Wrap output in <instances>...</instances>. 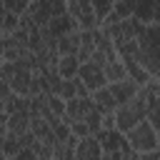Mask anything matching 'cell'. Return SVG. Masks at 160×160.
<instances>
[{"label": "cell", "instance_id": "6da1fadb", "mask_svg": "<svg viewBox=\"0 0 160 160\" xmlns=\"http://www.w3.org/2000/svg\"><path fill=\"white\" fill-rule=\"evenodd\" d=\"M135 40H138V50L132 58L148 70L150 78H155L160 72V25H155V22L142 25V30Z\"/></svg>", "mask_w": 160, "mask_h": 160}, {"label": "cell", "instance_id": "7a4b0ae2", "mask_svg": "<svg viewBox=\"0 0 160 160\" xmlns=\"http://www.w3.org/2000/svg\"><path fill=\"white\" fill-rule=\"evenodd\" d=\"M145 112H148V98H145V90L140 88V92H138L132 100H128V102L118 105V110H115L118 130L125 135L128 130H132L138 122H142V120H145Z\"/></svg>", "mask_w": 160, "mask_h": 160}, {"label": "cell", "instance_id": "3957f363", "mask_svg": "<svg viewBox=\"0 0 160 160\" xmlns=\"http://www.w3.org/2000/svg\"><path fill=\"white\" fill-rule=\"evenodd\" d=\"M125 140H128V145H130L135 152L160 150V138H158L155 128H152L148 120H142V122H138L132 130H128V132H125Z\"/></svg>", "mask_w": 160, "mask_h": 160}, {"label": "cell", "instance_id": "277c9868", "mask_svg": "<svg viewBox=\"0 0 160 160\" xmlns=\"http://www.w3.org/2000/svg\"><path fill=\"white\" fill-rule=\"evenodd\" d=\"M102 30L110 35V40H112V45H115V50H118L120 45H125V42H130V40H135V38L140 35L142 22L135 20V18H128V20H118V22L102 25Z\"/></svg>", "mask_w": 160, "mask_h": 160}, {"label": "cell", "instance_id": "5b68a950", "mask_svg": "<svg viewBox=\"0 0 160 160\" xmlns=\"http://www.w3.org/2000/svg\"><path fill=\"white\" fill-rule=\"evenodd\" d=\"M90 110H95L92 98H72V100H65V115H62V120L68 125L70 122H78V120H85Z\"/></svg>", "mask_w": 160, "mask_h": 160}, {"label": "cell", "instance_id": "8992f818", "mask_svg": "<svg viewBox=\"0 0 160 160\" xmlns=\"http://www.w3.org/2000/svg\"><path fill=\"white\" fill-rule=\"evenodd\" d=\"M78 78L85 82V88H88L90 92H95V90H100V88L108 85L102 68H98V65H92V62H82L80 70H78Z\"/></svg>", "mask_w": 160, "mask_h": 160}, {"label": "cell", "instance_id": "52a82bcc", "mask_svg": "<svg viewBox=\"0 0 160 160\" xmlns=\"http://www.w3.org/2000/svg\"><path fill=\"white\" fill-rule=\"evenodd\" d=\"M100 158H102V148H100V140L95 135H88V138L78 140L75 160H100Z\"/></svg>", "mask_w": 160, "mask_h": 160}, {"label": "cell", "instance_id": "ba28073f", "mask_svg": "<svg viewBox=\"0 0 160 160\" xmlns=\"http://www.w3.org/2000/svg\"><path fill=\"white\" fill-rule=\"evenodd\" d=\"M108 88H110L112 98L118 100V105H122V102L132 100V98L140 92V85H138L135 80H130V78H125V80H118V82H110Z\"/></svg>", "mask_w": 160, "mask_h": 160}, {"label": "cell", "instance_id": "9c48e42d", "mask_svg": "<svg viewBox=\"0 0 160 160\" xmlns=\"http://www.w3.org/2000/svg\"><path fill=\"white\" fill-rule=\"evenodd\" d=\"M28 15L32 18L35 28H48L52 20V10H50V0H32L28 8Z\"/></svg>", "mask_w": 160, "mask_h": 160}, {"label": "cell", "instance_id": "30bf717a", "mask_svg": "<svg viewBox=\"0 0 160 160\" xmlns=\"http://www.w3.org/2000/svg\"><path fill=\"white\" fill-rule=\"evenodd\" d=\"M95 138L100 140L102 152H115V150H120V148L125 145V135H122L120 130H100Z\"/></svg>", "mask_w": 160, "mask_h": 160}, {"label": "cell", "instance_id": "8fae6325", "mask_svg": "<svg viewBox=\"0 0 160 160\" xmlns=\"http://www.w3.org/2000/svg\"><path fill=\"white\" fill-rule=\"evenodd\" d=\"M120 60L125 62L128 78H130V80H135V82H138L140 88H145V85H148V82L152 80V78L148 75V70H145V68H142V65H140V62H138V60H135L132 55H128V58H120Z\"/></svg>", "mask_w": 160, "mask_h": 160}, {"label": "cell", "instance_id": "7c38bea8", "mask_svg": "<svg viewBox=\"0 0 160 160\" xmlns=\"http://www.w3.org/2000/svg\"><path fill=\"white\" fill-rule=\"evenodd\" d=\"M90 98H92V102H95V108L105 115V112H115L118 110V100L112 98V92H110V88L105 85V88H100V90H95V92H90Z\"/></svg>", "mask_w": 160, "mask_h": 160}, {"label": "cell", "instance_id": "4fadbf2b", "mask_svg": "<svg viewBox=\"0 0 160 160\" xmlns=\"http://www.w3.org/2000/svg\"><path fill=\"white\" fill-rule=\"evenodd\" d=\"M30 132V112H12L8 115V135L10 138H20Z\"/></svg>", "mask_w": 160, "mask_h": 160}, {"label": "cell", "instance_id": "5bb4252c", "mask_svg": "<svg viewBox=\"0 0 160 160\" xmlns=\"http://www.w3.org/2000/svg\"><path fill=\"white\" fill-rule=\"evenodd\" d=\"M48 30L55 35V38H62V35H70V32H78V22L70 18V15H60V18H52Z\"/></svg>", "mask_w": 160, "mask_h": 160}, {"label": "cell", "instance_id": "9a60e30c", "mask_svg": "<svg viewBox=\"0 0 160 160\" xmlns=\"http://www.w3.org/2000/svg\"><path fill=\"white\" fill-rule=\"evenodd\" d=\"M75 148H78L75 135H70L68 140H58L52 145V160H75Z\"/></svg>", "mask_w": 160, "mask_h": 160}, {"label": "cell", "instance_id": "2e32d148", "mask_svg": "<svg viewBox=\"0 0 160 160\" xmlns=\"http://www.w3.org/2000/svg\"><path fill=\"white\" fill-rule=\"evenodd\" d=\"M78 70H80L78 55H60V60H58V75H60L62 80L78 78Z\"/></svg>", "mask_w": 160, "mask_h": 160}, {"label": "cell", "instance_id": "e0dca14e", "mask_svg": "<svg viewBox=\"0 0 160 160\" xmlns=\"http://www.w3.org/2000/svg\"><path fill=\"white\" fill-rule=\"evenodd\" d=\"M102 72H105V80H108V85H110V82H118V80H125V78H128L125 62H122L120 58H110V60L105 62Z\"/></svg>", "mask_w": 160, "mask_h": 160}, {"label": "cell", "instance_id": "ac0fdd59", "mask_svg": "<svg viewBox=\"0 0 160 160\" xmlns=\"http://www.w3.org/2000/svg\"><path fill=\"white\" fill-rule=\"evenodd\" d=\"M78 48H80V30L58 38V55H78Z\"/></svg>", "mask_w": 160, "mask_h": 160}, {"label": "cell", "instance_id": "d6986e66", "mask_svg": "<svg viewBox=\"0 0 160 160\" xmlns=\"http://www.w3.org/2000/svg\"><path fill=\"white\" fill-rule=\"evenodd\" d=\"M155 5L158 0H135V20H140L142 25H150L155 15Z\"/></svg>", "mask_w": 160, "mask_h": 160}, {"label": "cell", "instance_id": "ffe728a7", "mask_svg": "<svg viewBox=\"0 0 160 160\" xmlns=\"http://www.w3.org/2000/svg\"><path fill=\"white\" fill-rule=\"evenodd\" d=\"M90 12H95L90 0H68V15L72 20H80L82 15H90Z\"/></svg>", "mask_w": 160, "mask_h": 160}, {"label": "cell", "instance_id": "44dd1931", "mask_svg": "<svg viewBox=\"0 0 160 160\" xmlns=\"http://www.w3.org/2000/svg\"><path fill=\"white\" fill-rule=\"evenodd\" d=\"M112 12L120 18V20H128V18H135V0H118Z\"/></svg>", "mask_w": 160, "mask_h": 160}, {"label": "cell", "instance_id": "7402d4cb", "mask_svg": "<svg viewBox=\"0 0 160 160\" xmlns=\"http://www.w3.org/2000/svg\"><path fill=\"white\" fill-rule=\"evenodd\" d=\"M90 2H92V10H95V15H98V20L102 25V20L112 12V8H115L118 0H90Z\"/></svg>", "mask_w": 160, "mask_h": 160}, {"label": "cell", "instance_id": "603a6c76", "mask_svg": "<svg viewBox=\"0 0 160 160\" xmlns=\"http://www.w3.org/2000/svg\"><path fill=\"white\" fill-rule=\"evenodd\" d=\"M32 0H2L5 12H15V15H25Z\"/></svg>", "mask_w": 160, "mask_h": 160}, {"label": "cell", "instance_id": "cb8c5ba5", "mask_svg": "<svg viewBox=\"0 0 160 160\" xmlns=\"http://www.w3.org/2000/svg\"><path fill=\"white\" fill-rule=\"evenodd\" d=\"M85 122H88V128H90V132L92 135H98L100 130H102V112L95 108V110H90L88 112V118H85Z\"/></svg>", "mask_w": 160, "mask_h": 160}, {"label": "cell", "instance_id": "d4e9b609", "mask_svg": "<svg viewBox=\"0 0 160 160\" xmlns=\"http://www.w3.org/2000/svg\"><path fill=\"white\" fill-rule=\"evenodd\" d=\"M0 150H2V155H5V158H15V155H18L22 148H20L18 138H10V135H8V138L0 142Z\"/></svg>", "mask_w": 160, "mask_h": 160}, {"label": "cell", "instance_id": "484cf974", "mask_svg": "<svg viewBox=\"0 0 160 160\" xmlns=\"http://www.w3.org/2000/svg\"><path fill=\"white\" fill-rule=\"evenodd\" d=\"M18 28H20V15H15V12H2V30H5V35H12Z\"/></svg>", "mask_w": 160, "mask_h": 160}, {"label": "cell", "instance_id": "4316f807", "mask_svg": "<svg viewBox=\"0 0 160 160\" xmlns=\"http://www.w3.org/2000/svg\"><path fill=\"white\" fill-rule=\"evenodd\" d=\"M48 108L52 110V115H58V118H62L65 115V100L60 98V95H48Z\"/></svg>", "mask_w": 160, "mask_h": 160}, {"label": "cell", "instance_id": "83f0119b", "mask_svg": "<svg viewBox=\"0 0 160 160\" xmlns=\"http://www.w3.org/2000/svg\"><path fill=\"white\" fill-rule=\"evenodd\" d=\"M58 95H60L62 100H72V98H78V88H75V82H72V80H62Z\"/></svg>", "mask_w": 160, "mask_h": 160}, {"label": "cell", "instance_id": "f1b7e54d", "mask_svg": "<svg viewBox=\"0 0 160 160\" xmlns=\"http://www.w3.org/2000/svg\"><path fill=\"white\" fill-rule=\"evenodd\" d=\"M70 132H72V135H75L78 140H82V138H88V135H92L85 120H78V122H70Z\"/></svg>", "mask_w": 160, "mask_h": 160}, {"label": "cell", "instance_id": "f546056e", "mask_svg": "<svg viewBox=\"0 0 160 160\" xmlns=\"http://www.w3.org/2000/svg\"><path fill=\"white\" fill-rule=\"evenodd\" d=\"M50 10H52V18L68 15V0H50Z\"/></svg>", "mask_w": 160, "mask_h": 160}, {"label": "cell", "instance_id": "4dcf8cb0", "mask_svg": "<svg viewBox=\"0 0 160 160\" xmlns=\"http://www.w3.org/2000/svg\"><path fill=\"white\" fill-rule=\"evenodd\" d=\"M102 130H118L115 112H105V115H102Z\"/></svg>", "mask_w": 160, "mask_h": 160}, {"label": "cell", "instance_id": "1f68e13d", "mask_svg": "<svg viewBox=\"0 0 160 160\" xmlns=\"http://www.w3.org/2000/svg\"><path fill=\"white\" fill-rule=\"evenodd\" d=\"M38 138L32 135V132H25V135H20L18 138V142H20V148H32V142H35Z\"/></svg>", "mask_w": 160, "mask_h": 160}, {"label": "cell", "instance_id": "d6a6232c", "mask_svg": "<svg viewBox=\"0 0 160 160\" xmlns=\"http://www.w3.org/2000/svg\"><path fill=\"white\" fill-rule=\"evenodd\" d=\"M140 160H160V150H150V152H140Z\"/></svg>", "mask_w": 160, "mask_h": 160}, {"label": "cell", "instance_id": "836d02e7", "mask_svg": "<svg viewBox=\"0 0 160 160\" xmlns=\"http://www.w3.org/2000/svg\"><path fill=\"white\" fill-rule=\"evenodd\" d=\"M100 160H122V150H115V152H102Z\"/></svg>", "mask_w": 160, "mask_h": 160}]
</instances>
